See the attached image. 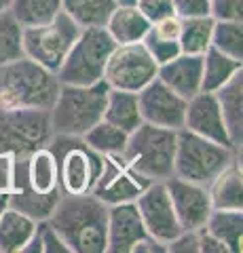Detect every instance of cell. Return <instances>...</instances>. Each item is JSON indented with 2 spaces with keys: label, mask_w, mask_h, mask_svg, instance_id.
Wrapping results in <instances>:
<instances>
[{
  "label": "cell",
  "mask_w": 243,
  "mask_h": 253,
  "mask_svg": "<svg viewBox=\"0 0 243 253\" xmlns=\"http://www.w3.org/2000/svg\"><path fill=\"white\" fill-rule=\"evenodd\" d=\"M104 28L116 44H129L144 41L150 21L144 17L136 4H116L112 13L108 15Z\"/></svg>",
  "instance_id": "18"
},
{
  "label": "cell",
  "mask_w": 243,
  "mask_h": 253,
  "mask_svg": "<svg viewBox=\"0 0 243 253\" xmlns=\"http://www.w3.org/2000/svg\"><path fill=\"white\" fill-rule=\"evenodd\" d=\"M207 192L214 209H243V179L237 158L211 179Z\"/></svg>",
  "instance_id": "22"
},
{
  "label": "cell",
  "mask_w": 243,
  "mask_h": 253,
  "mask_svg": "<svg viewBox=\"0 0 243 253\" xmlns=\"http://www.w3.org/2000/svg\"><path fill=\"white\" fill-rule=\"evenodd\" d=\"M214 17H188L180 19V51L188 55H203L211 46Z\"/></svg>",
  "instance_id": "26"
},
{
  "label": "cell",
  "mask_w": 243,
  "mask_h": 253,
  "mask_svg": "<svg viewBox=\"0 0 243 253\" xmlns=\"http://www.w3.org/2000/svg\"><path fill=\"white\" fill-rule=\"evenodd\" d=\"M133 203H136V207L140 211V217L144 221L146 232L154 241L167 245L171 239H176L182 232L174 211V205L169 201L165 181H150L148 188Z\"/></svg>",
  "instance_id": "12"
},
{
  "label": "cell",
  "mask_w": 243,
  "mask_h": 253,
  "mask_svg": "<svg viewBox=\"0 0 243 253\" xmlns=\"http://www.w3.org/2000/svg\"><path fill=\"white\" fill-rule=\"evenodd\" d=\"M53 137L49 110L0 108V154L28 156Z\"/></svg>",
  "instance_id": "9"
},
{
  "label": "cell",
  "mask_w": 243,
  "mask_h": 253,
  "mask_svg": "<svg viewBox=\"0 0 243 253\" xmlns=\"http://www.w3.org/2000/svg\"><path fill=\"white\" fill-rule=\"evenodd\" d=\"M169 201L174 205L176 217L182 230H201L211 213V199L207 186L186 181L182 177L171 175L165 179Z\"/></svg>",
  "instance_id": "14"
},
{
  "label": "cell",
  "mask_w": 243,
  "mask_h": 253,
  "mask_svg": "<svg viewBox=\"0 0 243 253\" xmlns=\"http://www.w3.org/2000/svg\"><path fill=\"white\" fill-rule=\"evenodd\" d=\"M116 0H61V11L68 13L81 28L104 26Z\"/></svg>",
  "instance_id": "27"
},
{
  "label": "cell",
  "mask_w": 243,
  "mask_h": 253,
  "mask_svg": "<svg viewBox=\"0 0 243 253\" xmlns=\"http://www.w3.org/2000/svg\"><path fill=\"white\" fill-rule=\"evenodd\" d=\"M174 2V13L180 19L188 17H205L209 15L211 0H171Z\"/></svg>",
  "instance_id": "36"
},
{
  "label": "cell",
  "mask_w": 243,
  "mask_h": 253,
  "mask_svg": "<svg viewBox=\"0 0 243 253\" xmlns=\"http://www.w3.org/2000/svg\"><path fill=\"white\" fill-rule=\"evenodd\" d=\"M106 95L108 84L104 81L93 84H61L49 110L53 133L83 137L85 131L104 116Z\"/></svg>",
  "instance_id": "3"
},
{
  "label": "cell",
  "mask_w": 243,
  "mask_h": 253,
  "mask_svg": "<svg viewBox=\"0 0 243 253\" xmlns=\"http://www.w3.org/2000/svg\"><path fill=\"white\" fill-rule=\"evenodd\" d=\"M59 86L55 72L21 55L0 66V108L51 110Z\"/></svg>",
  "instance_id": "2"
},
{
  "label": "cell",
  "mask_w": 243,
  "mask_h": 253,
  "mask_svg": "<svg viewBox=\"0 0 243 253\" xmlns=\"http://www.w3.org/2000/svg\"><path fill=\"white\" fill-rule=\"evenodd\" d=\"M127 135L119 126H114L110 123H106L101 118L99 123H96L89 131H85L83 141L87 144L91 150H96L97 154L106 156V154H123L125 144H127Z\"/></svg>",
  "instance_id": "28"
},
{
  "label": "cell",
  "mask_w": 243,
  "mask_h": 253,
  "mask_svg": "<svg viewBox=\"0 0 243 253\" xmlns=\"http://www.w3.org/2000/svg\"><path fill=\"white\" fill-rule=\"evenodd\" d=\"M182 129L197 133V135L211 139L220 146L235 148L233 139L226 129L224 116L220 104H218L216 93L199 91L197 95H193L191 99H186V114H184V126Z\"/></svg>",
  "instance_id": "15"
},
{
  "label": "cell",
  "mask_w": 243,
  "mask_h": 253,
  "mask_svg": "<svg viewBox=\"0 0 243 253\" xmlns=\"http://www.w3.org/2000/svg\"><path fill=\"white\" fill-rule=\"evenodd\" d=\"M197 234H199V253H229L224 245L214 234H209L205 228L197 230Z\"/></svg>",
  "instance_id": "38"
},
{
  "label": "cell",
  "mask_w": 243,
  "mask_h": 253,
  "mask_svg": "<svg viewBox=\"0 0 243 253\" xmlns=\"http://www.w3.org/2000/svg\"><path fill=\"white\" fill-rule=\"evenodd\" d=\"M49 150L57 158V177L61 194H89L99 175L104 156L91 150L83 137L53 133Z\"/></svg>",
  "instance_id": "7"
},
{
  "label": "cell",
  "mask_w": 243,
  "mask_h": 253,
  "mask_svg": "<svg viewBox=\"0 0 243 253\" xmlns=\"http://www.w3.org/2000/svg\"><path fill=\"white\" fill-rule=\"evenodd\" d=\"M4 207H6V192H4V194H0V213L4 211Z\"/></svg>",
  "instance_id": "42"
},
{
  "label": "cell",
  "mask_w": 243,
  "mask_h": 253,
  "mask_svg": "<svg viewBox=\"0 0 243 253\" xmlns=\"http://www.w3.org/2000/svg\"><path fill=\"white\" fill-rule=\"evenodd\" d=\"M203 228L214 234L229 253H241L243 209H211Z\"/></svg>",
  "instance_id": "24"
},
{
  "label": "cell",
  "mask_w": 243,
  "mask_h": 253,
  "mask_svg": "<svg viewBox=\"0 0 243 253\" xmlns=\"http://www.w3.org/2000/svg\"><path fill=\"white\" fill-rule=\"evenodd\" d=\"M9 11L23 28L38 26L51 21L61 11V0H13Z\"/></svg>",
  "instance_id": "29"
},
{
  "label": "cell",
  "mask_w": 243,
  "mask_h": 253,
  "mask_svg": "<svg viewBox=\"0 0 243 253\" xmlns=\"http://www.w3.org/2000/svg\"><path fill=\"white\" fill-rule=\"evenodd\" d=\"M150 236L144 228L136 203H119L108 207L106 253H133V247Z\"/></svg>",
  "instance_id": "16"
},
{
  "label": "cell",
  "mask_w": 243,
  "mask_h": 253,
  "mask_svg": "<svg viewBox=\"0 0 243 253\" xmlns=\"http://www.w3.org/2000/svg\"><path fill=\"white\" fill-rule=\"evenodd\" d=\"M136 6L142 11V15L150 23L176 15L174 13V2H171V0H138Z\"/></svg>",
  "instance_id": "35"
},
{
  "label": "cell",
  "mask_w": 243,
  "mask_h": 253,
  "mask_svg": "<svg viewBox=\"0 0 243 253\" xmlns=\"http://www.w3.org/2000/svg\"><path fill=\"white\" fill-rule=\"evenodd\" d=\"M138 0H116V4H136Z\"/></svg>",
  "instance_id": "43"
},
{
  "label": "cell",
  "mask_w": 243,
  "mask_h": 253,
  "mask_svg": "<svg viewBox=\"0 0 243 253\" xmlns=\"http://www.w3.org/2000/svg\"><path fill=\"white\" fill-rule=\"evenodd\" d=\"M201 91L216 93L222 84H226L231 78L241 72V61L233 59L229 55L216 51L214 46L201 55Z\"/></svg>",
  "instance_id": "25"
},
{
  "label": "cell",
  "mask_w": 243,
  "mask_h": 253,
  "mask_svg": "<svg viewBox=\"0 0 243 253\" xmlns=\"http://www.w3.org/2000/svg\"><path fill=\"white\" fill-rule=\"evenodd\" d=\"M101 118H104L106 123L123 129L125 133H131L136 126L142 125V112H140L138 93L110 89V86H108L104 116Z\"/></svg>",
  "instance_id": "23"
},
{
  "label": "cell",
  "mask_w": 243,
  "mask_h": 253,
  "mask_svg": "<svg viewBox=\"0 0 243 253\" xmlns=\"http://www.w3.org/2000/svg\"><path fill=\"white\" fill-rule=\"evenodd\" d=\"M23 26L13 17L11 11L0 13V66L23 55L21 46Z\"/></svg>",
  "instance_id": "31"
},
{
  "label": "cell",
  "mask_w": 243,
  "mask_h": 253,
  "mask_svg": "<svg viewBox=\"0 0 243 253\" xmlns=\"http://www.w3.org/2000/svg\"><path fill=\"white\" fill-rule=\"evenodd\" d=\"M176 139L178 131L142 123L127 135L123 158L146 179L165 181L174 175Z\"/></svg>",
  "instance_id": "4"
},
{
  "label": "cell",
  "mask_w": 243,
  "mask_h": 253,
  "mask_svg": "<svg viewBox=\"0 0 243 253\" xmlns=\"http://www.w3.org/2000/svg\"><path fill=\"white\" fill-rule=\"evenodd\" d=\"M148 184L150 179L140 175L123 158V154H106L91 194L110 207L119 203H133L148 188Z\"/></svg>",
  "instance_id": "11"
},
{
  "label": "cell",
  "mask_w": 243,
  "mask_h": 253,
  "mask_svg": "<svg viewBox=\"0 0 243 253\" xmlns=\"http://www.w3.org/2000/svg\"><path fill=\"white\" fill-rule=\"evenodd\" d=\"M23 253H72L61 234L49 224V219L38 221L32 241L26 245Z\"/></svg>",
  "instance_id": "32"
},
{
  "label": "cell",
  "mask_w": 243,
  "mask_h": 253,
  "mask_svg": "<svg viewBox=\"0 0 243 253\" xmlns=\"http://www.w3.org/2000/svg\"><path fill=\"white\" fill-rule=\"evenodd\" d=\"M9 175H11V156L0 154V194L9 190Z\"/></svg>",
  "instance_id": "40"
},
{
  "label": "cell",
  "mask_w": 243,
  "mask_h": 253,
  "mask_svg": "<svg viewBox=\"0 0 243 253\" xmlns=\"http://www.w3.org/2000/svg\"><path fill=\"white\" fill-rule=\"evenodd\" d=\"M23 171H26L28 186L34 192H41V194L59 192L57 158L49 150V146L38 148L32 154H28L23 158Z\"/></svg>",
  "instance_id": "20"
},
{
  "label": "cell",
  "mask_w": 243,
  "mask_h": 253,
  "mask_svg": "<svg viewBox=\"0 0 243 253\" xmlns=\"http://www.w3.org/2000/svg\"><path fill=\"white\" fill-rule=\"evenodd\" d=\"M201 55L180 53L174 59L161 63L156 78L184 99H191L201 91Z\"/></svg>",
  "instance_id": "17"
},
{
  "label": "cell",
  "mask_w": 243,
  "mask_h": 253,
  "mask_svg": "<svg viewBox=\"0 0 243 253\" xmlns=\"http://www.w3.org/2000/svg\"><path fill=\"white\" fill-rule=\"evenodd\" d=\"M159 72L156 63L150 53L146 51L142 42L116 44L104 68V81L110 89L140 93L148 83H152Z\"/></svg>",
  "instance_id": "10"
},
{
  "label": "cell",
  "mask_w": 243,
  "mask_h": 253,
  "mask_svg": "<svg viewBox=\"0 0 243 253\" xmlns=\"http://www.w3.org/2000/svg\"><path fill=\"white\" fill-rule=\"evenodd\" d=\"M142 123L163 126V129L180 131L184 126L186 99L176 91H171L165 83L154 78L138 93Z\"/></svg>",
  "instance_id": "13"
},
{
  "label": "cell",
  "mask_w": 243,
  "mask_h": 253,
  "mask_svg": "<svg viewBox=\"0 0 243 253\" xmlns=\"http://www.w3.org/2000/svg\"><path fill=\"white\" fill-rule=\"evenodd\" d=\"M38 221L6 205L0 213V253H23L32 241Z\"/></svg>",
  "instance_id": "19"
},
{
  "label": "cell",
  "mask_w": 243,
  "mask_h": 253,
  "mask_svg": "<svg viewBox=\"0 0 243 253\" xmlns=\"http://www.w3.org/2000/svg\"><path fill=\"white\" fill-rule=\"evenodd\" d=\"M116 42L104 26L83 28L57 70L61 84H93L104 78L106 61Z\"/></svg>",
  "instance_id": "6"
},
{
  "label": "cell",
  "mask_w": 243,
  "mask_h": 253,
  "mask_svg": "<svg viewBox=\"0 0 243 253\" xmlns=\"http://www.w3.org/2000/svg\"><path fill=\"white\" fill-rule=\"evenodd\" d=\"M81 30L83 28L68 13L59 11L51 21L23 28V55L45 66L47 70H51V72H57L70 46L81 34Z\"/></svg>",
  "instance_id": "8"
},
{
  "label": "cell",
  "mask_w": 243,
  "mask_h": 253,
  "mask_svg": "<svg viewBox=\"0 0 243 253\" xmlns=\"http://www.w3.org/2000/svg\"><path fill=\"white\" fill-rule=\"evenodd\" d=\"M142 44L146 46V51L150 53V57L159 63V66L161 63H165V61H169V59H174L176 55L182 53L180 51V41L178 38L161 34V32H156L154 28H148Z\"/></svg>",
  "instance_id": "33"
},
{
  "label": "cell",
  "mask_w": 243,
  "mask_h": 253,
  "mask_svg": "<svg viewBox=\"0 0 243 253\" xmlns=\"http://www.w3.org/2000/svg\"><path fill=\"white\" fill-rule=\"evenodd\" d=\"M11 2H13V0H0V13H2V11H9V9H11Z\"/></svg>",
  "instance_id": "41"
},
{
  "label": "cell",
  "mask_w": 243,
  "mask_h": 253,
  "mask_svg": "<svg viewBox=\"0 0 243 253\" xmlns=\"http://www.w3.org/2000/svg\"><path fill=\"white\" fill-rule=\"evenodd\" d=\"M165 247L167 251H174V253H199V234L197 230H182Z\"/></svg>",
  "instance_id": "37"
},
{
  "label": "cell",
  "mask_w": 243,
  "mask_h": 253,
  "mask_svg": "<svg viewBox=\"0 0 243 253\" xmlns=\"http://www.w3.org/2000/svg\"><path fill=\"white\" fill-rule=\"evenodd\" d=\"M218 104H220L226 129L233 139L235 148H241L243 139V74L237 72L226 84L216 91Z\"/></svg>",
  "instance_id": "21"
},
{
  "label": "cell",
  "mask_w": 243,
  "mask_h": 253,
  "mask_svg": "<svg viewBox=\"0 0 243 253\" xmlns=\"http://www.w3.org/2000/svg\"><path fill=\"white\" fill-rule=\"evenodd\" d=\"M211 46L233 59H243V23L241 21H216L211 32Z\"/></svg>",
  "instance_id": "30"
},
{
  "label": "cell",
  "mask_w": 243,
  "mask_h": 253,
  "mask_svg": "<svg viewBox=\"0 0 243 253\" xmlns=\"http://www.w3.org/2000/svg\"><path fill=\"white\" fill-rule=\"evenodd\" d=\"M237 158V148H226L186 129L178 131L174 175L201 186H209L222 169Z\"/></svg>",
  "instance_id": "5"
},
{
  "label": "cell",
  "mask_w": 243,
  "mask_h": 253,
  "mask_svg": "<svg viewBox=\"0 0 243 253\" xmlns=\"http://www.w3.org/2000/svg\"><path fill=\"white\" fill-rule=\"evenodd\" d=\"M165 253L167 251V247L163 243H159V241H154L152 236H146V239H142L140 241L136 247H133V253Z\"/></svg>",
  "instance_id": "39"
},
{
  "label": "cell",
  "mask_w": 243,
  "mask_h": 253,
  "mask_svg": "<svg viewBox=\"0 0 243 253\" xmlns=\"http://www.w3.org/2000/svg\"><path fill=\"white\" fill-rule=\"evenodd\" d=\"M209 15L216 21H243V0H211Z\"/></svg>",
  "instance_id": "34"
},
{
  "label": "cell",
  "mask_w": 243,
  "mask_h": 253,
  "mask_svg": "<svg viewBox=\"0 0 243 253\" xmlns=\"http://www.w3.org/2000/svg\"><path fill=\"white\" fill-rule=\"evenodd\" d=\"M108 205L89 194H61L49 224L72 253H106Z\"/></svg>",
  "instance_id": "1"
}]
</instances>
